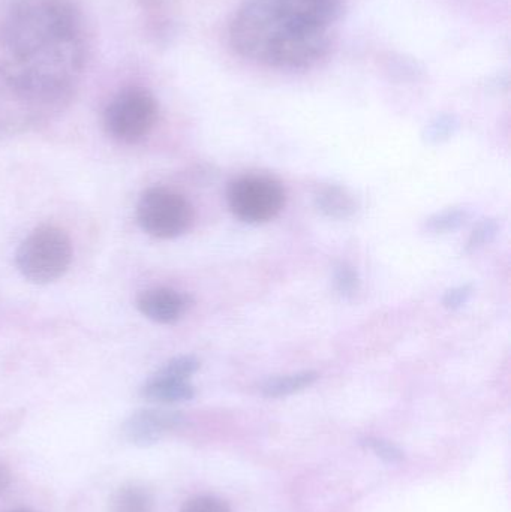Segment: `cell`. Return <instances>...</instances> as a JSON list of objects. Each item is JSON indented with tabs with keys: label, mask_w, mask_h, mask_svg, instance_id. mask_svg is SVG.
I'll list each match as a JSON object with an SVG mask.
<instances>
[{
	"label": "cell",
	"mask_w": 511,
	"mask_h": 512,
	"mask_svg": "<svg viewBox=\"0 0 511 512\" xmlns=\"http://www.w3.org/2000/svg\"><path fill=\"white\" fill-rule=\"evenodd\" d=\"M360 444H362L366 450L374 453L378 459L389 463V465H399V463L404 462V451H402L398 445L393 444V442L386 441V439L365 438L360 441Z\"/></svg>",
	"instance_id": "20"
},
{
	"label": "cell",
	"mask_w": 511,
	"mask_h": 512,
	"mask_svg": "<svg viewBox=\"0 0 511 512\" xmlns=\"http://www.w3.org/2000/svg\"><path fill=\"white\" fill-rule=\"evenodd\" d=\"M200 361L192 355H183V357L173 358L168 361L167 364L158 370V373L165 376H171V378L185 379L189 381L192 375L198 372L200 369Z\"/></svg>",
	"instance_id": "21"
},
{
	"label": "cell",
	"mask_w": 511,
	"mask_h": 512,
	"mask_svg": "<svg viewBox=\"0 0 511 512\" xmlns=\"http://www.w3.org/2000/svg\"><path fill=\"white\" fill-rule=\"evenodd\" d=\"M185 424L182 412L168 408H146L126 418L122 426L123 438L138 448L152 447L168 433Z\"/></svg>",
	"instance_id": "7"
},
{
	"label": "cell",
	"mask_w": 511,
	"mask_h": 512,
	"mask_svg": "<svg viewBox=\"0 0 511 512\" xmlns=\"http://www.w3.org/2000/svg\"><path fill=\"white\" fill-rule=\"evenodd\" d=\"M384 65L390 75L399 80H414L423 72L422 65L417 60H414L413 57L402 56V54H390Z\"/></svg>",
	"instance_id": "19"
},
{
	"label": "cell",
	"mask_w": 511,
	"mask_h": 512,
	"mask_svg": "<svg viewBox=\"0 0 511 512\" xmlns=\"http://www.w3.org/2000/svg\"><path fill=\"white\" fill-rule=\"evenodd\" d=\"M137 307L150 321L174 324L188 310L189 298L171 288H152L138 295Z\"/></svg>",
	"instance_id": "9"
},
{
	"label": "cell",
	"mask_w": 511,
	"mask_h": 512,
	"mask_svg": "<svg viewBox=\"0 0 511 512\" xmlns=\"http://www.w3.org/2000/svg\"><path fill=\"white\" fill-rule=\"evenodd\" d=\"M180 512H231V508L215 496H195L183 504Z\"/></svg>",
	"instance_id": "22"
},
{
	"label": "cell",
	"mask_w": 511,
	"mask_h": 512,
	"mask_svg": "<svg viewBox=\"0 0 511 512\" xmlns=\"http://www.w3.org/2000/svg\"><path fill=\"white\" fill-rule=\"evenodd\" d=\"M89 54L78 0H9L0 17V131L35 128L62 113Z\"/></svg>",
	"instance_id": "1"
},
{
	"label": "cell",
	"mask_w": 511,
	"mask_h": 512,
	"mask_svg": "<svg viewBox=\"0 0 511 512\" xmlns=\"http://www.w3.org/2000/svg\"><path fill=\"white\" fill-rule=\"evenodd\" d=\"M498 233H500V225H498L495 219H485V221L480 222V224L474 228L470 237H468L467 243H465V254H474V252L485 248L489 243L494 242Z\"/></svg>",
	"instance_id": "18"
},
{
	"label": "cell",
	"mask_w": 511,
	"mask_h": 512,
	"mask_svg": "<svg viewBox=\"0 0 511 512\" xmlns=\"http://www.w3.org/2000/svg\"><path fill=\"white\" fill-rule=\"evenodd\" d=\"M461 128V120L455 114H441L426 125L423 129V141L431 146L446 143L450 138L455 137L456 132Z\"/></svg>",
	"instance_id": "16"
},
{
	"label": "cell",
	"mask_w": 511,
	"mask_h": 512,
	"mask_svg": "<svg viewBox=\"0 0 511 512\" xmlns=\"http://www.w3.org/2000/svg\"><path fill=\"white\" fill-rule=\"evenodd\" d=\"M138 8L146 15L147 30L156 41L168 38L173 32L171 9L179 0H135Z\"/></svg>",
	"instance_id": "12"
},
{
	"label": "cell",
	"mask_w": 511,
	"mask_h": 512,
	"mask_svg": "<svg viewBox=\"0 0 511 512\" xmlns=\"http://www.w3.org/2000/svg\"><path fill=\"white\" fill-rule=\"evenodd\" d=\"M333 283L341 297L353 298L360 291V277L347 262H339L333 271Z\"/></svg>",
	"instance_id": "17"
},
{
	"label": "cell",
	"mask_w": 511,
	"mask_h": 512,
	"mask_svg": "<svg viewBox=\"0 0 511 512\" xmlns=\"http://www.w3.org/2000/svg\"><path fill=\"white\" fill-rule=\"evenodd\" d=\"M470 209L465 207H452L435 213L431 218L426 219L423 224V231L432 236H443V234L455 233L470 222Z\"/></svg>",
	"instance_id": "15"
},
{
	"label": "cell",
	"mask_w": 511,
	"mask_h": 512,
	"mask_svg": "<svg viewBox=\"0 0 511 512\" xmlns=\"http://www.w3.org/2000/svg\"><path fill=\"white\" fill-rule=\"evenodd\" d=\"M303 27L309 26L291 23L269 0H246L231 21L230 41L245 59L276 66L285 45Z\"/></svg>",
	"instance_id": "2"
},
{
	"label": "cell",
	"mask_w": 511,
	"mask_h": 512,
	"mask_svg": "<svg viewBox=\"0 0 511 512\" xmlns=\"http://www.w3.org/2000/svg\"><path fill=\"white\" fill-rule=\"evenodd\" d=\"M159 105L152 92L140 86L120 90L104 111V128L116 141L135 144L156 126Z\"/></svg>",
	"instance_id": "4"
},
{
	"label": "cell",
	"mask_w": 511,
	"mask_h": 512,
	"mask_svg": "<svg viewBox=\"0 0 511 512\" xmlns=\"http://www.w3.org/2000/svg\"><path fill=\"white\" fill-rule=\"evenodd\" d=\"M12 475L11 471H9L8 466L5 463L0 462V496L8 490V487L11 486Z\"/></svg>",
	"instance_id": "24"
},
{
	"label": "cell",
	"mask_w": 511,
	"mask_h": 512,
	"mask_svg": "<svg viewBox=\"0 0 511 512\" xmlns=\"http://www.w3.org/2000/svg\"><path fill=\"white\" fill-rule=\"evenodd\" d=\"M228 206L240 221L260 225L273 221L285 207V191L269 176L240 177L228 188Z\"/></svg>",
	"instance_id": "6"
},
{
	"label": "cell",
	"mask_w": 511,
	"mask_h": 512,
	"mask_svg": "<svg viewBox=\"0 0 511 512\" xmlns=\"http://www.w3.org/2000/svg\"><path fill=\"white\" fill-rule=\"evenodd\" d=\"M140 396L147 402L158 405H174L194 399L195 388L185 379L171 378L156 372L141 387Z\"/></svg>",
	"instance_id": "10"
},
{
	"label": "cell",
	"mask_w": 511,
	"mask_h": 512,
	"mask_svg": "<svg viewBox=\"0 0 511 512\" xmlns=\"http://www.w3.org/2000/svg\"><path fill=\"white\" fill-rule=\"evenodd\" d=\"M8 512H35V511L26 510V508H18V510H11V511H8Z\"/></svg>",
	"instance_id": "25"
},
{
	"label": "cell",
	"mask_w": 511,
	"mask_h": 512,
	"mask_svg": "<svg viewBox=\"0 0 511 512\" xmlns=\"http://www.w3.org/2000/svg\"><path fill=\"white\" fill-rule=\"evenodd\" d=\"M269 2L291 23L318 27V29H327L344 14L342 0H269Z\"/></svg>",
	"instance_id": "8"
},
{
	"label": "cell",
	"mask_w": 511,
	"mask_h": 512,
	"mask_svg": "<svg viewBox=\"0 0 511 512\" xmlns=\"http://www.w3.org/2000/svg\"><path fill=\"white\" fill-rule=\"evenodd\" d=\"M320 375L312 370L306 372L293 373V375L276 376V378L267 379L261 385V394L269 399H282V397L293 396L305 388L311 387L318 381Z\"/></svg>",
	"instance_id": "14"
},
{
	"label": "cell",
	"mask_w": 511,
	"mask_h": 512,
	"mask_svg": "<svg viewBox=\"0 0 511 512\" xmlns=\"http://www.w3.org/2000/svg\"><path fill=\"white\" fill-rule=\"evenodd\" d=\"M137 219L149 236L161 240L177 239L191 230L194 209L179 192L155 186L141 195Z\"/></svg>",
	"instance_id": "5"
},
{
	"label": "cell",
	"mask_w": 511,
	"mask_h": 512,
	"mask_svg": "<svg viewBox=\"0 0 511 512\" xmlns=\"http://www.w3.org/2000/svg\"><path fill=\"white\" fill-rule=\"evenodd\" d=\"M72 262V243L56 225H41L21 242L15 264L24 279L48 285L65 276Z\"/></svg>",
	"instance_id": "3"
},
{
	"label": "cell",
	"mask_w": 511,
	"mask_h": 512,
	"mask_svg": "<svg viewBox=\"0 0 511 512\" xmlns=\"http://www.w3.org/2000/svg\"><path fill=\"white\" fill-rule=\"evenodd\" d=\"M155 499L150 490L138 483L120 487L110 501V512H153Z\"/></svg>",
	"instance_id": "13"
},
{
	"label": "cell",
	"mask_w": 511,
	"mask_h": 512,
	"mask_svg": "<svg viewBox=\"0 0 511 512\" xmlns=\"http://www.w3.org/2000/svg\"><path fill=\"white\" fill-rule=\"evenodd\" d=\"M315 207L327 218H353L357 212V203L353 195L339 185H320L314 192Z\"/></svg>",
	"instance_id": "11"
},
{
	"label": "cell",
	"mask_w": 511,
	"mask_h": 512,
	"mask_svg": "<svg viewBox=\"0 0 511 512\" xmlns=\"http://www.w3.org/2000/svg\"><path fill=\"white\" fill-rule=\"evenodd\" d=\"M473 294V285L456 286V288L450 289L444 294L443 306L449 310H459L471 300Z\"/></svg>",
	"instance_id": "23"
}]
</instances>
